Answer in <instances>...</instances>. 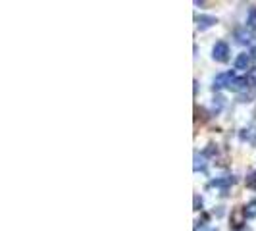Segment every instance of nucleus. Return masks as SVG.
<instances>
[{
  "label": "nucleus",
  "instance_id": "obj_9",
  "mask_svg": "<svg viewBox=\"0 0 256 231\" xmlns=\"http://www.w3.org/2000/svg\"><path fill=\"white\" fill-rule=\"evenodd\" d=\"M239 137H241V141H247V143H251V145H256V126L241 129Z\"/></svg>",
  "mask_w": 256,
  "mask_h": 231
},
{
  "label": "nucleus",
  "instance_id": "obj_13",
  "mask_svg": "<svg viewBox=\"0 0 256 231\" xmlns=\"http://www.w3.org/2000/svg\"><path fill=\"white\" fill-rule=\"evenodd\" d=\"M247 189H253V191H256V171H253V173H249L247 175Z\"/></svg>",
  "mask_w": 256,
  "mask_h": 231
},
{
  "label": "nucleus",
  "instance_id": "obj_8",
  "mask_svg": "<svg viewBox=\"0 0 256 231\" xmlns=\"http://www.w3.org/2000/svg\"><path fill=\"white\" fill-rule=\"evenodd\" d=\"M247 87H249L247 77H233V79L229 81V85H227V89L233 91V93H239V91H243V89H247Z\"/></svg>",
  "mask_w": 256,
  "mask_h": 231
},
{
  "label": "nucleus",
  "instance_id": "obj_6",
  "mask_svg": "<svg viewBox=\"0 0 256 231\" xmlns=\"http://www.w3.org/2000/svg\"><path fill=\"white\" fill-rule=\"evenodd\" d=\"M253 39H255V35H253L251 29H247V27L235 29V41H237L239 44H251V42H253Z\"/></svg>",
  "mask_w": 256,
  "mask_h": 231
},
{
  "label": "nucleus",
  "instance_id": "obj_7",
  "mask_svg": "<svg viewBox=\"0 0 256 231\" xmlns=\"http://www.w3.org/2000/svg\"><path fill=\"white\" fill-rule=\"evenodd\" d=\"M218 23V20L214 18V16H196V25H198V29L200 31H204V29H210V27H214Z\"/></svg>",
  "mask_w": 256,
  "mask_h": 231
},
{
  "label": "nucleus",
  "instance_id": "obj_16",
  "mask_svg": "<svg viewBox=\"0 0 256 231\" xmlns=\"http://www.w3.org/2000/svg\"><path fill=\"white\" fill-rule=\"evenodd\" d=\"M222 106H224V97H220V95H218V97L214 99V110H216V112H220V110H222Z\"/></svg>",
  "mask_w": 256,
  "mask_h": 231
},
{
  "label": "nucleus",
  "instance_id": "obj_4",
  "mask_svg": "<svg viewBox=\"0 0 256 231\" xmlns=\"http://www.w3.org/2000/svg\"><path fill=\"white\" fill-rule=\"evenodd\" d=\"M233 77H235V75H233L231 71H225V73H218V75L214 77L212 89H214V91H220V89H224V87H227V85H229V81H231Z\"/></svg>",
  "mask_w": 256,
  "mask_h": 231
},
{
  "label": "nucleus",
  "instance_id": "obj_15",
  "mask_svg": "<svg viewBox=\"0 0 256 231\" xmlns=\"http://www.w3.org/2000/svg\"><path fill=\"white\" fill-rule=\"evenodd\" d=\"M216 152H218V148H216L214 145H208V147L204 148V152H202V154H204V156H214Z\"/></svg>",
  "mask_w": 256,
  "mask_h": 231
},
{
  "label": "nucleus",
  "instance_id": "obj_11",
  "mask_svg": "<svg viewBox=\"0 0 256 231\" xmlns=\"http://www.w3.org/2000/svg\"><path fill=\"white\" fill-rule=\"evenodd\" d=\"M247 27L251 31H256V6H253L249 10V16H247Z\"/></svg>",
  "mask_w": 256,
  "mask_h": 231
},
{
  "label": "nucleus",
  "instance_id": "obj_14",
  "mask_svg": "<svg viewBox=\"0 0 256 231\" xmlns=\"http://www.w3.org/2000/svg\"><path fill=\"white\" fill-rule=\"evenodd\" d=\"M247 83H249V87H256V69L247 71Z\"/></svg>",
  "mask_w": 256,
  "mask_h": 231
},
{
  "label": "nucleus",
  "instance_id": "obj_3",
  "mask_svg": "<svg viewBox=\"0 0 256 231\" xmlns=\"http://www.w3.org/2000/svg\"><path fill=\"white\" fill-rule=\"evenodd\" d=\"M245 222H247L245 210H243V208H235V210L231 212V218H229V226H231L233 230H241V228L245 226Z\"/></svg>",
  "mask_w": 256,
  "mask_h": 231
},
{
  "label": "nucleus",
  "instance_id": "obj_5",
  "mask_svg": "<svg viewBox=\"0 0 256 231\" xmlns=\"http://www.w3.org/2000/svg\"><path fill=\"white\" fill-rule=\"evenodd\" d=\"M251 64H253V56L247 54V52H241V54L235 58V69H239V71L251 69Z\"/></svg>",
  "mask_w": 256,
  "mask_h": 231
},
{
  "label": "nucleus",
  "instance_id": "obj_10",
  "mask_svg": "<svg viewBox=\"0 0 256 231\" xmlns=\"http://www.w3.org/2000/svg\"><path fill=\"white\" fill-rule=\"evenodd\" d=\"M243 210H245L247 220H253V218H256V198L255 200H251V202H247V206H243Z\"/></svg>",
  "mask_w": 256,
  "mask_h": 231
},
{
  "label": "nucleus",
  "instance_id": "obj_12",
  "mask_svg": "<svg viewBox=\"0 0 256 231\" xmlns=\"http://www.w3.org/2000/svg\"><path fill=\"white\" fill-rule=\"evenodd\" d=\"M204 168H206V164H204V154L194 152V166H192V169H194V171H202Z\"/></svg>",
  "mask_w": 256,
  "mask_h": 231
},
{
  "label": "nucleus",
  "instance_id": "obj_2",
  "mask_svg": "<svg viewBox=\"0 0 256 231\" xmlns=\"http://www.w3.org/2000/svg\"><path fill=\"white\" fill-rule=\"evenodd\" d=\"M235 183H237V177L235 175H227V177H216V179H212L208 183V187L210 189H222V191H225V189H229Z\"/></svg>",
  "mask_w": 256,
  "mask_h": 231
},
{
  "label": "nucleus",
  "instance_id": "obj_18",
  "mask_svg": "<svg viewBox=\"0 0 256 231\" xmlns=\"http://www.w3.org/2000/svg\"><path fill=\"white\" fill-rule=\"evenodd\" d=\"M253 54H255V56H256V46H255V48H253Z\"/></svg>",
  "mask_w": 256,
  "mask_h": 231
},
{
  "label": "nucleus",
  "instance_id": "obj_17",
  "mask_svg": "<svg viewBox=\"0 0 256 231\" xmlns=\"http://www.w3.org/2000/svg\"><path fill=\"white\" fill-rule=\"evenodd\" d=\"M200 206H202V198L194 197V210H200Z\"/></svg>",
  "mask_w": 256,
  "mask_h": 231
},
{
  "label": "nucleus",
  "instance_id": "obj_1",
  "mask_svg": "<svg viewBox=\"0 0 256 231\" xmlns=\"http://www.w3.org/2000/svg\"><path fill=\"white\" fill-rule=\"evenodd\" d=\"M212 58H214L216 62H220V64L227 62V60H229V44L224 42V41L216 42L214 48H212Z\"/></svg>",
  "mask_w": 256,
  "mask_h": 231
},
{
  "label": "nucleus",
  "instance_id": "obj_19",
  "mask_svg": "<svg viewBox=\"0 0 256 231\" xmlns=\"http://www.w3.org/2000/svg\"><path fill=\"white\" fill-rule=\"evenodd\" d=\"M206 231H216V230H206Z\"/></svg>",
  "mask_w": 256,
  "mask_h": 231
}]
</instances>
